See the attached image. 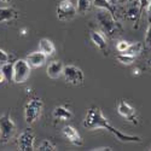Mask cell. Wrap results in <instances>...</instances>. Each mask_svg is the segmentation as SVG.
<instances>
[{"label": "cell", "instance_id": "cell-34", "mask_svg": "<svg viewBox=\"0 0 151 151\" xmlns=\"http://www.w3.org/2000/svg\"><path fill=\"white\" fill-rule=\"evenodd\" d=\"M109 1H110L112 5H114V6H116V5H117V0H109Z\"/></svg>", "mask_w": 151, "mask_h": 151}, {"label": "cell", "instance_id": "cell-19", "mask_svg": "<svg viewBox=\"0 0 151 151\" xmlns=\"http://www.w3.org/2000/svg\"><path fill=\"white\" fill-rule=\"evenodd\" d=\"M93 4L92 0H78L76 1V12L80 15H86L91 9Z\"/></svg>", "mask_w": 151, "mask_h": 151}, {"label": "cell", "instance_id": "cell-33", "mask_svg": "<svg viewBox=\"0 0 151 151\" xmlns=\"http://www.w3.org/2000/svg\"><path fill=\"white\" fill-rule=\"evenodd\" d=\"M139 74H140V69H138V68H137V69L133 70V75H139Z\"/></svg>", "mask_w": 151, "mask_h": 151}, {"label": "cell", "instance_id": "cell-11", "mask_svg": "<svg viewBox=\"0 0 151 151\" xmlns=\"http://www.w3.org/2000/svg\"><path fill=\"white\" fill-rule=\"evenodd\" d=\"M62 133H63V135H64L65 139H68L73 145L81 146L83 144V140H82L80 133L78 132L76 128L73 127V126H69V124L65 126V127L62 129Z\"/></svg>", "mask_w": 151, "mask_h": 151}, {"label": "cell", "instance_id": "cell-12", "mask_svg": "<svg viewBox=\"0 0 151 151\" xmlns=\"http://www.w3.org/2000/svg\"><path fill=\"white\" fill-rule=\"evenodd\" d=\"M91 37V41L93 42V45L100 50L104 55H108V42H106V37L102 32H98V30H92L90 34Z\"/></svg>", "mask_w": 151, "mask_h": 151}, {"label": "cell", "instance_id": "cell-24", "mask_svg": "<svg viewBox=\"0 0 151 151\" xmlns=\"http://www.w3.org/2000/svg\"><path fill=\"white\" fill-rule=\"evenodd\" d=\"M128 46H129V42L128 41H124V40H121V41H119L117 42V45H116V50L120 52V53H123L128 48Z\"/></svg>", "mask_w": 151, "mask_h": 151}, {"label": "cell", "instance_id": "cell-27", "mask_svg": "<svg viewBox=\"0 0 151 151\" xmlns=\"http://www.w3.org/2000/svg\"><path fill=\"white\" fill-rule=\"evenodd\" d=\"M138 3H139L140 14L143 15V12L146 10V6H147V4H149V0H138Z\"/></svg>", "mask_w": 151, "mask_h": 151}, {"label": "cell", "instance_id": "cell-15", "mask_svg": "<svg viewBox=\"0 0 151 151\" xmlns=\"http://www.w3.org/2000/svg\"><path fill=\"white\" fill-rule=\"evenodd\" d=\"M52 116L56 121H69L73 117V112L69 108L64 106V105H59L56 106L52 111Z\"/></svg>", "mask_w": 151, "mask_h": 151}, {"label": "cell", "instance_id": "cell-23", "mask_svg": "<svg viewBox=\"0 0 151 151\" xmlns=\"http://www.w3.org/2000/svg\"><path fill=\"white\" fill-rule=\"evenodd\" d=\"M137 57L134 56H131V55H127V53H120L116 56V59L121 63V64H124V65H131L134 63Z\"/></svg>", "mask_w": 151, "mask_h": 151}, {"label": "cell", "instance_id": "cell-30", "mask_svg": "<svg viewBox=\"0 0 151 151\" xmlns=\"http://www.w3.org/2000/svg\"><path fill=\"white\" fill-rule=\"evenodd\" d=\"M3 82H5V76L1 71V68H0V83H3Z\"/></svg>", "mask_w": 151, "mask_h": 151}, {"label": "cell", "instance_id": "cell-18", "mask_svg": "<svg viewBox=\"0 0 151 151\" xmlns=\"http://www.w3.org/2000/svg\"><path fill=\"white\" fill-rule=\"evenodd\" d=\"M92 4H93V6H96L98 9L109 11L112 16L116 17V6L112 5L109 0H92Z\"/></svg>", "mask_w": 151, "mask_h": 151}, {"label": "cell", "instance_id": "cell-26", "mask_svg": "<svg viewBox=\"0 0 151 151\" xmlns=\"http://www.w3.org/2000/svg\"><path fill=\"white\" fill-rule=\"evenodd\" d=\"M144 46H151V23H150V26L146 30V34H145V41H144Z\"/></svg>", "mask_w": 151, "mask_h": 151}, {"label": "cell", "instance_id": "cell-31", "mask_svg": "<svg viewBox=\"0 0 151 151\" xmlns=\"http://www.w3.org/2000/svg\"><path fill=\"white\" fill-rule=\"evenodd\" d=\"M128 1H129V0H117V4H121L122 5V4H127Z\"/></svg>", "mask_w": 151, "mask_h": 151}, {"label": "cell", "instance_id": "cell-10", "mask_svg": "<svg viewBox=\"0 0 151 151\" xmlns=\"http://www.w3.org/2000/svg\"><path fill=\"white\" fill-rule=\"evenodd\" d=\"M117 112L122 117H124L127 121L132 122L133 124H138V117H137L135 109L129 103L126 102L124 99L120 100V103L117 105Z\"/></svg>", "mask_w": 151, "mask_h": 151}, {"label": "cell", "instance_id": "cell-35", "mask_svg": "<svg viewBox=\"0 0 151 151\" xmlns=\"http://www.w3.org/2000/svg\"><path fill=\"white\" fill-rule=\"evenodd\" d=\"M11 1V0H0V3H3V4H9Z\"/></svg>", "mask_w": 151, "mask_h": 151}, {"label": "cell", "instance_id": "cell-25", "mask_svg": "<svg viewBox=\"0 0 151 151\" xmlns=\"http://www.w3.org/2000/svg\"><path fill=\"white\" fill-rule=\"evenodd\" d=\"M10 60V57H9V55L4 51L3 48H0V65H3V64H5V63H7Z\"/></svg>", "mask_w": 151, "mask_h": 151}, {"label": "cell", "instance_id": "cell-21", "mask_svg": "<svg viewBox=\"0 0 151 151\" xmlns=\"http://www.w3.org/2000/svg\"><path fill=\"white\" fill-rule=\"evenodd\" d=\"M1 71L5 76V81L7 82H11L12 81V78H14V63H5V64L1 65Z\"/></svg>", "mask_w": 151, "mask_h": 151}, {"label": "cell", "instance_id": "cell-29", "mask_svg": "<svg viewBox=\"0 0 151 151\" xmlns=\"http://www.w3.org/2000/svg\"><path fill=\"white\" fill-rule=\"evenodd\" d=\"M112 149L109 146H100V147H96L93 149V151H111Z\"/></svg>", "mask_w": 151, "mask_h": 151}, {"label": "cell", "instance_id": "cell-28", "mask_svg": "<svg viewBox=\"0 0 151 151\" xmlns=\"http://www.w3.org/2000/svg\"><path fill=\"white\" fill-rule=\"evenodd\" d=\"M146 14H147V19L151 23V0H149V4L146 6Z\"/></svg>", "mask_w": 151, "mask_h": 151}, {"label": "cell", "instance_id": "cell-36", "mask_svg": "<svg viewBox=\"0 0 151 151\" xmlns=\"http://www.w3.org/2000/svg\"><path fill=\"white\" fill-rule=\"evenodd\" d=\"M147 63H149V65H150V67H151V57H150V59H149V60H147Z\"/></svg>", "mask_w": 151, "mask_h": 151}, {"label": "cell", "instance_id": "cell-22", "mask_svg": "<svg viewBox=\"0 0 151 151\" xmlns=\"http://www.w3.org/2000/svg\"><path fill=\"white\" fill-rule=\"evenodd\" d=\"M36 150H39V151H55V150H57V145L52 140L45 139L40 143V145L37 146Z\"/></svg>", "mask_w": 151, "mask_h": 151}, {"label": "cell", "instance_id": "cell-3", "mask_svg": "<svg viewBox=\"0 0 151 151\" xmlns=\"http://www.w3.org/2000/svg\"><path fill=\"white\" fill-rule=\"evenodd\" d=\"M44 102L39 97H32L24 105V120L28 124L34 123L41 116Z\"/></svg>", "mask_w": 151, "mask_h": 151}, {"label": "cell", "instance_id": "cell-7", "mask_svg": "<svg viewBox=\"0 0 151 151\" xmlns=\"http://www.w3.org/2000/svg\"><path fill=\"white\" fill-rule=\"evenodd\" d=\"M56 12H57L58 21H62V22L71 21L78 15L76 6H75L70 0H62V1H59V4L57 5Z\"/></svg>", "mask_w": 151, "mask_h": 151}, {"label": "cell", "instance_id": "cell-17", "mask_svg": "<svg viewBox=\"0 0 151 151\" xmlns=\"http://www.w3.org/2000/svg\"><path fill=\"white\" fill-rule=\"evenodd\" d=\"M39 51H41L44 55H46L47 57L55 55L56 52V46L55 44L50 40V39H46V37H44V39H41L39 41Z\"/></svg>", "mask_w": 151, "mask_h": 151}, {"label": "cell", "instance_id": "cell-8", "mask_svg": "<svg viewBox=\"0 0 151 151\" xmlns=\"http://www.w3.org/2000/svg\"><path fill=\"white\" fill-rule=\"evenodd\" d=\"M34 143H35V134L30 128H27L19 134L17 146L19 151H33L35 150Z\"/></svg>", "mask_w": 151, "mask_h": 151}, {"label": "cell", "instance_id": "cell-14", "mask_svg": "<svg viewBox=\"0 0 151 151\" xmlns=\"http://www.w3.org/2000/svg\"><path fill=\"white\" fill-rule=\"evenodd\" d=\"M26 59H27V62L29 63V65L32 68H40L46 63L47 56L44 55L41 51H35V52L29 53Z\"/></svg>", "mask_w": 151, "mask_h": 151}, {"label": "cell", "instance_id": "cell-2", "mask_svg": "<svg viewBox=\"0 0 151 151\" xmlns=\"http://www.w3.org/2000/svg\"><path fill=\"white\" fill-rule=\"evenodd\" d=\"M96 19H97V23H98L100 30H102V33L106 37H109V39H115V37L121 35L123 32V28L117 22L116 17L112 16L106 10L100 9L96 15Z\"/></svg>", "mask_w": 151, "mask_h": 151}, {"label": "cell", "instance_id": "cell-4", "mask_svg": "<svg viewBox=\"0 0 151 151\" xmlns=\"http://www.w3.org/2000/svg\"><path fill=\"white\" fill-rule=\"evenodd\" d=\"M16 132V124L12 121L10 112H5L0 116V143L6 144L14 137Z\"/></svg>", "mask_w": 151, "mask_h": 151}, {"label": "cell", "instance_id": "cell-6", "mask_svg": "<svg viewBox=\"0 0 151 151\" xmlns=\"http://www.w3.org/2000/svg\"><path fill=\"white\" fill-rule=\"evenodd\" d=\"M63 76H64V81L71 86H81L85 81V75L82 69L73 64L64 65Z\"/></svg>", "mask_w": 151, "mask_h": 151}, {"label": "cell", "instance_id": "cell-5", "mask_svg": "<svg viewBox=\"0 0 151 151\" xmlns=\"http://www.w3.org/2000/svg\"><path fill=\"white\" fill-rule=\"evenodd\" d=\"M32 67L27 59H17L14 62V78L12 82L15 83H24L30 76Z\"/></svg>", "mask_w": 151, "mask_h": 151}, {"label": "cell", "instance_id": "cell-32", "mask_svg": "<svg viewBox=\"0 0 151 151\" xmlns=\"http://www.w3.org/2000/svg\"><path fill=\"white\" fill-rule=\"evenodd\" d=\"M27 28H23V29H21V35H27Z\"/></svg>", "mask_w": 151, "mask_h": 151}, {"label": "cell", "instance_id": "cell-9", "mask_svg": "<svg viewBox=\"0 0 151 151\" xmlns=\"http://www.w3.org/2000/svg\"><path fill=\"white\" fill-rule=\"evenodd\" d=\"M127 9H126V12H124V17L126 19L131 21L133 24V28L134 29H138L139 27V21H140V17H142V14H140V9H139V3L138 0H129L127 3Z\"/></svg>", "mask_w": 151, "mask_h": 151}, {"label": "cell", "instance_id": "cell-1", "mask_svg": "<svg viewBox=\"0 0 151 151\" xmlns=\"http://www.w3.org/2000/svg\"><path fill=\"white\" fill-rule=\"evenodd\" d=\"M82 126L86 129L94 131V129H105L109 133H111L116 139L123 142V143H142V138L139 135H131L126 134L119 131L117 128L112 127L109 120L103 115L102 110L98 106H91L86 112V116L83 119Z\"/></svg>", "mask_w": 151, "mask_h": 151}, {"label": "cell", "instance_id": "cell-20", "mask_svg": "<svg viewBox=\"0 0 151 151\" xmlns=\"http://www.w3.org/2000/svg\"><path fill=\"white\" fill-rule=\"evenodd\" d=\"M144 44L143 42H133V44H129L128 48L126 50V51L123 53H127V55H131V56H139L142 52H143V50H144Z\"/></svg>", "mask_w": 151, "mask_h": 151}, {"label": "cell", "instance_id": "cell-13", "mask_svg": "<svg viewBox=\"0 0 151 151\" xmlns=\"http://www.w3.org/2000/svg\"><path fill=\"white\" fill-rule=\"evenodd\" d=\"M63 69H64V64L60 60H52L48 63L47 65V76L50 79H58L60 75H63Z\"/></svg>", "mask_w": 151, "mask_h": 151}, {"label": "cell", "instance_id": "cell-16", "mask_svg": "<svg viewBox=\"0 0 151 151\" xmlns=\"http://www.w3.org/2000/svg\"><path fill=\"white\" fill-rule=\"evenodd\" d=\"M18 18V14L14 7H0V23L10 22Z\"/></svg>", "mask_w": 151, "mask_h": 151}]
</instances>
